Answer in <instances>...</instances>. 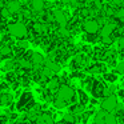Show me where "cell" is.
<instances>
[{"label": "cell", "mask_w": 124, "mask_h": 124, "mask_svg": "<svg viewBox=\"0 0 124 124\" xmlns=\"http://www.w3.org/2000/svg\"><path fill=\"white\" fill-rule=\"evenodd\" d=\"M73 96H75V91L67 84L60 85V88L57 89V97H62V99L67 100V101H71L73 99Z\"/></svg>", "instance_id": "3957f363"}, {"label": "cell", "mask_w": 124, "mask_h": 124, "mask_svg": "<svg viewBox=\"0 0 124 124\" xmlns=\"http://www.w3.org/2000/svg\"><path fill=\"white\" fill-rule=\"evenodd\" d=\"M7 31H8V33L11 36L17 38V39H24L28 33V30H27V27H25V24L22 22H16V23L9 24L8 27H7Z\"/></svg>", "instance_id": "6da1fadb"}, {"label": "cell", "mask_w": 124, "mask_h": 124, "mask_svg": "<svg viewBox=\"0 0 124 124\" xmlns=\"http://www.w3.org/2000/svg\"><path fill=\"white\" fill-rule=\"evenodd\" d=\"M113 16H115L116 19H123V17H124V8H123V7L119 8V9H116V11L113 12Z\"/></svg>", "instance_id": "484cf974"}, {"label": "cell", "mask_w": 124, "mask_h": 124, "mask_svg": "<svg viewBox=\"0 0 124 124\" xmlns=\"http://www.w3.org/2000/svg\"><path fill=\"white\" fill-rule=\"evenodd\" d=\"M83 30L89 35H95L99 31V22L93 19H85L83 22Z\"/></svg>", "instance_id": "277c9868"}, {"label": "cell", "mask_w": 124, "mask_h": 124, "mask_svg": "<svg viewBox=\"0 0 124 124\" xmlns=\"http://www.w3.org/2000/svg\"><path fill=\"white\" fill-rule=\"evenodd\" d=\"M11 54H12V48L8 44H4L0 48V56H11Z\"/></svg>", "instance_id": "ac0fdd59"}, {"label": "cell", "mask_w": 124, "mask_h": 124, "mask_svg": "<svg viewBox=\"0 0 124 124\" xmlns=\"http://www.w3.org/2000/svg\"><path fill=\"white\" fill-rule=\"evenodd\" d=\"M56 124H64V123H56Z\"/></svg>", "instance_id": "e575fe53"}, {"label": "cell", "mask_w": 124, "mask_h": 124, "mask_svg": "<svg viewBox=\"0 0 124 124\" xmlns=\"http://www.w3.org/2000/svg\"><path fill=\"white\" fill-rule=\"evenodd\" d=\"M11 103H12V95L9 93L0 95V104L1 105H9Z\"/></svg>", "instance_id": "9a60e30c"}, {"label": "cell", "mask_w": 124, "mask_h": 124, "mask_svg": "<svg viewBox=\"0 0 124 124\" xmlns=\"http://www.w3.org/2000/svg\"><path fill=\"white\" fill-rule=\"evenodd\" d=\"M32 64H33V63H32V62H30V60H27V59H22V60H19V65H20L22 68H25V70L31 68V67H32Z\"/></svg>", "instance_id": "603a6c76"}, {"label": "cell", "mask_w": 124, "mask_h": 124, "mask_svg": "<svg viewBox=\"0 0 124 124\" xmlns=\"http://www.w3.org/2000/svg\"><path fill=\"white\" fill-rule=\"evenodd\" d=\"M105 80L109 81V83H113V81L116 80V75H113V73H107V75H105Z\"/></svg>", "instance_id": "f1b7e54d"}, {"label": "cell", "mask_w": 124, "mask_h": 124, "mask_svg": "<svg viewBox=\"0 0 124 124\" xmlns=\"http://www.w3.org/2000/svg\"><path fill=\"white\" fill-rule=\"evenodd\" d=\"M123 88H124V80H123Z\"/></svg>", "instance_id": "836d02e7"}, {"label": "cell", "mask_w": 124, "mask_h": 124, "mask_svg": "<svg viewBox=\"0 0 124 124\" xmlns=\"http://www.w3.org/2000/svg\"><path fill=\"white\" fill-rule=\"evenodd\" d=\"M100 107H101V109L107 111V112H113L117 108V97L113 93L109 95V96H105L101 104H100Z\"/></svg>", "instance_id": "7a4b0ae2"}, {"label": "cell", "mask_w": 124, "mask_h": 124, "mask_svg": "<svg viewBox=\"0 0 124 124\" xmlns=\"http://www.w3.org/2000/svg\"><path fill=\"white\" fill-rule=\"evenodd\" d=\"M72 112L75 113V115H81V113H84V105H83V103H79V104L73 105Z\"/></svg>", "instance_id": "7402d4cb"}, {"label": "cell", "mask_w": 124, "mask_h": 124, "mask_svg": "<svg viewBox=\"0 0 124 124\" xmlns=\"http://www.w3.org/2000/svg\"><path fill=\"white\" fill-rule=\"evenodd\" d=\"M31 62H32L35 65H40V64L44 63V57L41 56L40 54H38V52H33L32 56H31Z\"/></svg>", "instance_id": "4fadbf2b"}, {"label": "cell", "mask_w": 124, "mask_h": 124, "mask_svg": "<svg viewBox=\"0 0 124 124\" xmlns=\"http://www.w3.org/2000/svg\"><path fill=\"white\" fill-rule=\"evenodd\" d=\"M54 20L59 24V27H67V16L60 9H56L54 12Z\"/></svg>", "instance_id": "8992f818"}, {"label": "cell", "mask_w": 124, "mask_h": 124, "mask_svg": "<svg viewBox=\"0 0 124 124\" xmlns=\"http://www.w3.org/2000/svg\"><path fill=\"white\" fill-rule=\"evenodd\" d=\"M117 47H119L120 49H123V51H124V36H123V38H120V39H119Z\"/></svg>", "instance_id": "4dcf8cb0"}, {"label": "cell", "mask_w": 124, "mask_h": 124, "mask_svg": "<svg viewBox=\"0 0 124 124\" xmlns=\"http://www.w3.org/2000/svg\"><path fill=\"white\" fill-rule=\"evenodd\" d=\"M0 16L3 17V19H7V17L11 16V11H9V9L7 8L6 6L1 7V9H0Z\"/></svg>", "instance_id": "d4e9b609"}, {"label": "cell", "mask_w": 124, "mask_h": 124, "mask_svg": "<svg viewBox=\"0 0 124 124\" xmlns=\"http://www.w3.org/2000/svg\"><path fill=\"white\" fill-rule=\"evenodd\" d=\"M46 67H48L49 70H52L54 72H59V71H60V65L57 64V63L52 62V60H47V62H46Z\"/></svg>", "instance_id": "d6986e66"}, {"label": "cell", "mask_w": 124, "mask_h": 124, "mask_svg": "<svg viewBox=\"0 0 124 124\" xmlns=\"http://www.w3.org/2000/svg\"><path fill=\"white\" fill-rule=\"evenodd\" d=\"M67 104H68L67 100H64V99H62V97H57L56 96V99H55V107H56V108L62 109V108L67 107Z\"/></svg>", "instance_id": "ffe728a7"}, {"label": "cell", "mask_w": 124, "mask_h": 124, "mask_svg": "<svg viewBox=\"0 0 124 124\" xmlns=\"http://www.w3.org/2000/svg\"><path fill=\"white\" fill-rule=\"evenodd\" d=\"M47 30H48L47 23H35V24H33V31H35L36 33H39V35L47 32Z\"/></svg>", "instance_id": "7c38bea8"}, {"label": "cell", "mask_w": 124, "mask_h": 124, "mask_svg": "<svg viewBox=\"0 0 124 124\" xmlns=\"http://www.w3.org/2000/svg\"><path fill=\"white\" fill-rule=\"evenodd\" d=\"M112 88H109V87H104V91H103V96H109V95H112Z\"/></svg>", "instance_id": "f546056e"}, {"label": "cell", "mask_w": 124, "mask_h": 124, "mask_svg": "<svg viewBox=\"0 0 124 124\" xmlns=\"http://www.w3.org/2000/svg\"><path fill=\"white\" fill-rule=\"evenodd\" d=\"M63 120H64L67 124H73V123H75V120H76V119H75V113H73V112L65 113V115L63 116Z\"/></svg>", "instance_id": "44dd1931"}, {"label": "cell", "mask_w": 124, "mask_h": 124, "mask_svg": "<svg viewBox=\"0 0 124 124\" xmlns=\"http://www.w3.org/2000/svg\"><path fill=\"white\" fill-rule=\"evenodd\" d=\"M28 47V41L27 40H22V39H20L19 41H17V48L19 49H25Z\"/></svg>", "instance_id": "4316f807"}, {"label": "cell", "mask_w": 124, "mask_h": 124, "mask_svg": "<svg viewBox=\"0 0 124 124\" xmlns=\"http://www.w3.org/2000/svg\"><path fill=\"white\" fill-rule=\"evenodd\" d=\"M116 72L117 73H124V62L117 63V65H116Z\"/></svg>", "instance_id": "83f0119b"}, {"label": "cell", "mask_w": 124, "mask_h": 124, "mask_svg": "<svg viewBox=\"0 0 124 124\" xmlns=\"http://www.w3.org/2000/svg\"><path fill=\"white\" fill-rule=\"evenodd\" d=\"M6 7L11 11V14H17V12L22 9V4H20V1H17V0H11V1H8V3L6 4Z\"/></svg>", "instance_id": "52a82bcc"}, {"label": "cell", "mask_w": 124, "mask_h": 124, "mask_svg": "<svg viewBox=\"0 0 124 124\" xmlns=\"http://www.w3.org/2000/svg\"><path fill=\"white\" fill-rule=\"evenodd\" d=\"M36 124H55V123H54V117L49 113H41L36 120Z\"/></svg>", "instance_id": "9c48e42d"}, {"label": "cell", "mask_w": 124, "mask_h": 124, "mask_svg": "<svg viewBox=\"0 0 124 124\" xmlns=\"http://www.w3.org/2000/svg\"><path fill=\"white\" fill-rule=\"evenodd\" d=\"M121 7H123V8H124V0H123V1H121Z\"/></svg>", "instance_id": "d6a6232c"}, {"label": "cell", "mask_w": 124, "mask_h": 124, "mask_svg": "<svg viewBox=\"0 0 124 124\" xmlns=\"http://www.w3.org/2000/svg\"><path fill=\"white\" fill-rule=\"evenodd\" d=\"M105 116H107V111H104V109L97 111L93 119L95 124H105Z\"/></svg>", "instance_id": "8fae6325"}, {"label": "cell", "mask_w": 124, "mask_h": 124, "mask_svg": "<svg viewBox=\"0 0 124 124\" xmlns=\"http://www.w3.org/2000/svg\"><path fill=\"white\" fill-rule=\"evenodd\" d=\"M31 99H32V95H31V93H28V92H24V93L22 95V97H20L19 103H17V108L28 107V104H30Z\"/></svg>", "instance_id": "ba28073f"}, {"label": "cell", "mask_w": 124, "mask_h": 124, "mask_svg": "<svg viewBox=\"0 0 124 124\" xmlns=\"http://www.w3.org/2000/svg\"><path fill=\"white\" fill-rule=\"evenodd\" d=\"M105 124H117V117H116L115 113L107 112V116H105Z\"/></svg>", "instance_id": "e0dca14e"}, {"label": "cell", "mask_w": 124, "mask_h": 124, "mask_svg": "<svg viewBox=\"0 0 124 124\" xmlns=\"http://www.w3.org/2000/svg\"><path fill=\"white\" fill-rule=\"evenodd\" d=\"M30 4H31V8L35 12H41L46 7L44 0H30Z\"/></svg>", "instance_id": "30bf717a"}, {"label": "cell", "mask_w": 124, "mask_h": 124, "mask_svg": "<svg viewBox=\"0 0 124 124\" xmlns=\"http://www.w3.org/2000/svg\"><path fill=\"white\" fill-rule=\"evenodd\" d=\"M14 67H15V63L12 62V60H9V62H6V63H4V67H3V70L6 71V72H12V70H14Z\"/></svg>", "instance_id": "cb8c5ba5"}, {"label": "cell", "mask_w": 124, "mask_h": 124, "mask_svg": "<svg viewBox=\"0 0 124 124\" xmlns=\"http://www.w3.org/2000/svg\"><path fill=\"white\" fill-rule=\"evenodd\" d=\"M70 3L72 4V6H76V4L79 3V0H70Z\"/></svg>", "instance_id": "1f68e13d"}, {"label": "cell", "mask_w": 124, "mask_h": 124, "mask_svg": "<svg viewBox=\"0 0 124 124\" xmlns=\"http://www.w3.org/2000/svg\"><path fill=\"white\" fill-rule=\"evenodd\" d=\"M93 93L95 96H99V95H103V91H104V85H103L101 83H99V81H95L93 84Z\"/></svg>", "instance_id": "2e32d148"}, {"label": "cell", "mask_w": 124, "mask_h": 124, "mask_svg": "<svg viewBox=\"0 0 124 124\" xmlns=\"http://www.w3.org/2000/svg\"><path fill=\"white\" fill-rule=\"evenodd\" d=\"M116 30V23L113 22H108L105 24H103L101 30H100V38H108L113 33V31Z\"/></svg>", "instance_id": "5b68a950"}, {"label": "cell", "mask_w": 124, "mask_h": 124, "mask_svg": "<svg viewBox=\"0 0 124 124\" xmlns=\"http://www.w3.org/2000/svg\"><path fill=\"white\" fill-rule=\"evenodd\" d=\"M48 88H49V91H57V89L60 88L59 79H57V78H52L51 80H49V83H48Z\"/></svg>", "instance_id": "5bb4252c"}]
</instances>
